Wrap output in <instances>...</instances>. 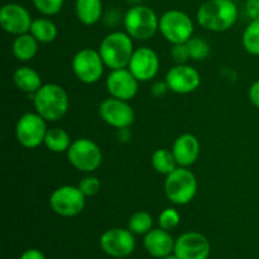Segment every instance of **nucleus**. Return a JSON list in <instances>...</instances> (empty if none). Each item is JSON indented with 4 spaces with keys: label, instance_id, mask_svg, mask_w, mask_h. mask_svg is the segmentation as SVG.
<instances>
[{
    "label": "nucleus",
    "instance_id": "nucleus-38",
    "mask_svg": "<svg viewBox=\"0 0 259 259\" xmlns=\"http://www.w3.org/2000/svg\"><path fill=\"white\" fill-rule=\"evenodd\" d=\"M118 137L120 141L126 142L129 141L131 138V133H129V129L128 128H123V129H118Z\"/></svg>",
    "mask_w": 259,
    "mask_h": 259
},
{
    "label": "nucleus",
    "instance_id": "nucleus-15",
    "mask_svg": "<svg viewBox=\"0 0 259 259\" xmlns=\"http://www.w3.org/2000/svg\"><path fill=\"white\" fill-rule=\"evenodd\" d=\"M166 82L171 91L186 95V94L194 93L199 88L201 83V76L199 71L184 63V65H176L169 68L166 75Z\"/></svg>",
    "mask_w": 259,
    "mask_h": 259
},
{
    "label": "nucleus",
    "instance_id": "nucleus-14",
    "mask_svg": "<svg viewBox=\"0 0 259 259\" xmlns=\"http://www.w3.org/2000/svg\"><path fill=\"white\" fill-rule=\"evenodd\" d=\"M138 82L136 76L129 71V68L111 70L106 78V90L111 98L129 101L136 98L138 93Z\"/></svg>",
    "mask_w": 259,
    "mask_h": 259
},
{
    "label": "nucleus",
    "instance_id": "nucleus-32",
    "mask_svg": "<svg viewBox=\"0 0 259 259\" xmlns=\"http://www.w3.org/2000/svg\"><path fill=\"white\" fill-rule=\"evenodd\" d=\"M171 57L176 62V65H184L190 60V52L186 43H177L171 48Z\"/></svg>",
    "mask_w": 259,
    "mask_h": 259
},
{
    "label": "nucleus",
    "instance_id": "nucleus-1",
    "mask_svg": "<svg viewBox=\"0 0 259 259\" xmlns=\"http://www.w3.org/2000/svg\"><path fill=\"white\" fill-rule=\"evenodd\" d=\"M197 22L211 32H225L235 24L238 8L234 0H207L197 10Z\"/></svg>",
    "mask_w": 259,
    "mask_h": 259
},
{
    "label": "nucleus",
    "instance_id": "nucleus-27",
    "mask_svg": "<svg viewBox=\"0 0 259 259\" xmlns=\"http://www.w3.org/2000/svg\"><path fill=\"white\" fill-rule=\"evenodd\" d=\"M153 227V218L147 211H137L131 217L128 222V229L133 234H144L151 232Z\"/></svg>",
    "mask_w": 259,
    "mask_h": 259
},
{
    "label": "nucleus",
    "instance_id": "nucleus-36",
    "mask_svg": "<svg viewBox=\"0 0 259 259\" xmlns=\"http://www.w3.org/2000/svg\"><path fill=\"white\" fill-rule=\"evenodd\" d=\"M104 20H105V24L108 25V27H115V25L120 22V14H119V12H116V10H110V12H108V14L105 15Z\"/></svg>",
    "mask_w": 259,
    "mask_h": 259
},
{
    "label": "nucleus",
    "instance_id": "nucleus-9",
    "mask_svg": "<svg viewBox=\"0 0 259 259\" xmlns=\"http://www.w3.org/2000/svg\"><path fill=\"white\" fill-rule=\"evenodd\" d=\"M86 196L78 186L65 185L52 192L50 197L51 209L63 218H72L80 214L85 207Z\"/></svg>",
    "mask_w": 259,
    "mask_h": 259
},
{
    "label": "nucleus",
    "instance_id": "nucleus-20",
    "mask_svg": "<svg viewBox=\"0 0 259 259\" xmlns=\"http://www.w3.org/2000/svg\"><path fill=\"white\" fill-rule=\"evenodd\" d=\"M13 81H14L15 86L19 89L20 91L27 94H34L40 89L42 83V78L40 75L33 68L28 67V66H23V67L17 68L13 73Z\"/></svg>",
    "mask_w": 259,
    "mask_h": 259
},
{
    "label": "nucleus",
    "instance_id": "nucleus-10",
    "mask_svg": "<svg viewBox=\"0 0 259 259\" xmlns=\"http://www.w3.org/2000/svg\"><path fill=\"white\" fill-rule=\"evenodd\" d=\"M104 63L100 52L91 48L78 51L72 58V71L83 83H95L103 77Z\"/></svg>",
    "mask_w": 259,
    "mask_h": 259
},
{
    "label": "nucleus",
    "instance_id": "nucleus-22",
    "mask_svg": "<svg viewBox=\"0 0 259 259\" xmlns=\"http://www.w3.org/2000/svg\"><path fill=\"white\" fill-rule=\"evenodd\" d=\"M38 43L29 32L17 35L13 42V55L22 62L33 60L38 53Z\"/></svg>",
    "mask_w": 259,
    "mask_h": 259
},
{
    "label": "nucleus",
    "instance_id": "nucleus-37",
    "mask_svg": "<svg viewBox=\"0 0 259 259\" xmlns=\"http://www.w3.org/2000/svg\"><path fill=\"white\" fill-rule=\"evenodd\" d=\"M20 259H46L45 254L38 249H28L20 255Z\"/></svg>",
    "mask_w": 259,
    "mask_h": 259
},
{
    "label": "nucleus",
    "instance_id": "nucleus-28",
    "mask_svg": "<svg viewBox=\"0 0 259 259\" xmlns=\"http://www.w3.org/2000/svg\"><path fill=\"white\" fill-rule=\"evenodd\" d=\"M190 52V58L194 61L206 60L210 55V45L201 37H191L186 42Z\"/></svg>",
    "mask_w": 259,
    "mask_h": 259
},
{
    "label": "nucleus",
    "instance_id": "nucleus-3",
    "mask_svg": "<svg viewBox=\"0 0 259 259\" xmlns=\"http://www.w3.org/2000/svg\"><path fill=\"white\" fill-rule=\"evenodd\" d=\"M133 38L126 32H115L109 33L101 40L99 52L106 67L111 70H119V68H128L131 58L134 53Z\"/></svg>",
    "mask_w": 259,
    "mask_h": 259
},
{
    "label": "nucleus",
    "instance_id": "nucleus-16",
    "mask_svg": "<svg viewBox=\"0 0 259 259\" xmlns=\"http://www.w3.org/2000/svg\"><path fill=\"white\" fill-rule=\"evenodd\" d=\"M174 254L180 259H207L210 254V243L201 233H185L177 238Z\"/></svg>",
    "mask_w": 259,
    "mask_h": 259
},
{
    "label": "nucleus",
    "instance_id": "nucleus-35",
    "mask_svg": "<svg viewBox=\"0 0 259 259\" xmlns=\"http://www.w3.org/2000/svg\"><path fill=\"white\" fill-rule=\"evenodd\" d=\"M248 96H249V100L255 108L259 109V80L254 81L252 83V86L249 88V93H248Z\"/></svg>",
    "mask_w": 259,
    "mask_h": 259
},
{
    "label": "nucleus",
    "instance_id": "nucleus-39",
    "mask_svg": "<svg viewBox=\"0 0 259 259\" xmlns=\"http://www.w3.org/2000/svg\"><path fill=\"white\" fill-rule=\"evenodd\" d=\"M126 2L131 3V4H133V5H138V4H141L143 0H126Z\"/></svg>",
    "mask_w": 259,
    "mask_h": 259
},
{
    "label": "nucleus",
    "instance_id": "nucleus-40",
    "mask_svg": "<svg viewBox=\"0 0 259 259\" xmlns=\"http://www.w3.org/2000/svg\"><path fill=\"white\" fill-rule=\"evenodd\" d=\"M161 259H180L179 257H177L176 254H169V255H166V257H163V258H161Z\"/></svg>",
    "mask_w": 259,
    "mask_h": 259
},
{
    "label": "nucleus",
    "instance_id": "nucleus-17",
    "mask_svg": "<svg viewBox=\"0 0 259 259\" xmlns=\"http://www.w3.org/2000/svg\"><path fill=\"white\" fill-rule=\"evenodd\" d=\"M128 68L138 81H151L159 71V58L152 48H137L132 56Z\"/></svg>",
    "mask_w": 259,
    "mask_h": 259
},
{
    "label": "nucleus",
    "instance_id": "nucleus-19",
    "mask_svg": "<svg viewBox=\"0 0 259 259\" xmlns=\"http://www.w3.org/2000/svg\"><path fill=\"white\" fill-rule=\"evenodd\" d=\"M175 243L176 240H174L168 230H164L162 228L152 229L144 235V248L149 254L156 258H163L172 254L175 250Z\"/></svg>",
    "mask_w": 259,
    "mask_h": 259
},
{
    "label": "nucleus",
    "instance_id": "nucleus-13",
    "mask_svg": "<svg viewBox=\"0 0 259 259\" xmlns=\"http://www.w3.org/2000/svg\"><path fill=\"white\" fill-rule=\"evenodd\" d=\"M33 19L30 13L23 5L8 3L0 9V24L9 34L19 35L28 33L32 27Z\"/></svg>",
    "mask_w": 259,
    "mask_h": 259
},
{
    "label": "nucleus",
    "instance_id": "nucleus-34",
    "mask_svg": "<svg viewBox=\"0 0 259 259\" xmlns=\"http://www.w3.org/2000/svg\"><path fill=\"white\" fill-rule=\"evenodd\" d=\"M168 90H169V88H168V85H167L166 81H164V82L158 81V82H154L153 85H152L151 94L154 96V98H162V96L166 95L167 91Z\"/></svg>",
    "mask_w": 259,
    "mask_h": 259
},
{
    "label": "nucleus",
    "instance_id": "nucleus-25",
    "mask_svg": "<svg viewBox=\"0 0 259 259\" xmlns=\"http://www.w3.org/2000/svg\"><path fill=\"white\" fill-rule=\"evenodd\" d=\"M152 166H153V168L158 174L167 176L171 172H174L179 167V164H177L176 159H175L172 151L159 148L154 151V153L152 154Z\"/></svg>",
    "mask_w": 259,
    "mask_h": 259
},
{
    "label": "nucleus",
    "instance_id": "nucleus-24",
    "mask_svg": "<svg viewBox=\"0 0 259 259\" xmlns=\"http://www.w3.org/2000/svg\"><path fill=\"white\" fill-rule=\"evenodd\" d=\"M71 138L66 131L61 128H51L47 131L45 138V146L55 153H63L67 152L71 146Z\"/></svg>",
    "mask_w": 259,
    "mask_h": 259
},
{
    "label": "nucleus",
    "instance_id": "nucleus-7",
    "mask_svg": "<svg viewBox=\"0 0 259 259\" xmlns=\"http://www.w3.org/2000/svg\"><path fill=\"white\" fill-rule=\"evenodd\" d=\"M159 32L172 45L186 43L194 34V23L186 13L168 10L159 18Z\"/></svg>",
    "mask_w": 259,
    "mask_h": 259
},
{
    "label": "nucleus",
    "instance_id": "nucleus-33",
    "mask_svg": "<svg viewBox=\"0 0 259 259\" xmlns=\"http://www.w3.org/2000/svg\"><path fill=\"white\" fill-rule=\"evenodd\" d=\"M245 12L250 19L259 18V0H247L245 3Z\"/></svg>",
    "mask_w": 259,
    "mask_h": 259
},
{
    "label": "nucleus",
    "instance_id": "nucleus-2",
    "mask_svg": "<svg viewBox=\"0 0 259 259\" xmlns=\"http://www.w3.org/2000/svg\"><path fill=\"white\" fill-rule=\"evenodd\" d=\"M35 113L47 121H57L66 115L70 106V99L62 86L57 83H45L33 94Z\"/></svg>",
    "mask_w": 259,
    "mask_h": 259
},
{
    "label": "nucleus",
    "instance_id": "nucleus-6",
    "mask_svg": "<svg viewBox=\"0 0 259 259\" xmlns=\"http://www.w3.org/2000/svg\"><path fill=\"white\" fill-rule=\"evenodd\" d=\"M66 153L71 166L81 172L96 171L103 161L100 147L88 138H78L73 141Z\"/></svg>",
    "mask_w": 259,
    "mask_h": 259
},
{
    "label": "nucleus",
    "instance_id": "nucleus-23",
    "mask_svg": "<svg viewBox=\"0 0 259 259\" xmlns=\"http://www.w3.org/2000/svg\"><path fill=\"white\" fill-rule=\"evenodd\" d=\"M29 33L39 43H51L57 37V27L48 18H38L33 20Z\"/></svg>",
    "mask_w": 259,
    "mask_h": 259
},
{
    "label": "nucleus",
    "instance_id": "nucleus-26",
    "mask_svg": "<svg viewBox=\"0 0 259 259\" xmlns=\"http://www.w3.org/2000/svg\"><path fill=\"white\" fill-rule=\"evenodd\" d=\"M242 43L244 50L253 56H259V18L253 19L243 32Z\"/></svg>",
    "mask_w": 259,
    "mask_h": 259
},
{
    "label": "nucleus",
    "instance_id": "nucleus-8",
    "mask_svg": "<svg viewBox=\"0 0 259 259\" xmlns=\"http://www.w3.org/2000/svg\"><path fill=\"white\" fill-rule=\"evenodd\" d=\"M47 131V120L39 114L25 113L18 120L15 136L24 148L33 149L45 143Z\"/></svg>",
    "mask_w": 259,
    "mask_h": 259
},
{
    "label": "nucleus",
    "instance_id": "nucleus-18",
    "mask_svg": "<svg viewBox=\"0 0 259 259\" xmlns=\"http://www.w3.org/2000/svg\"><path fill=\"white\" fill-rule=\"evenodd\" d=\"M172 153L179 167L192 166L200 156L199 139L192 134H181L172 146Z\"/></svg>",
    "mask_w": 259,
    "mask_h": 259
},
{
    "label": "nucleus",
    "instance_id": "nucleus-21",
    "mask_svg": "<svg viewBox=\"0 0 259 259\" xmlns=\"http://www.w3.org/2000/svg\"><path fill=\"white\" fill-rule=\"evenodd\" d=\"M75 12L82 24L94 25L101 19L103 3L101 0H76Z\"/></svg>",
    "mask_w": 259,
    "mask_h": 259
},
{
    "label": "nucleus",
    "instance_id": "nucleus-4",
    "mask_svg": "<svg viewBox=\"0 0 259 259\" xmlns=\"http://www.w3.org/2000/svg\"><path fill=\"white\" fill-rule=\"evenodd\" d=\"M123 24L125 32L133 39L146 40L153 37L157 30H159V18L151 8L138 4L126 10Z\"/></svg>",
    "mask_w": 259,
    "mask_h": 259
},
{
    "label": "nucleus",
    "instance_id": "nucleus-31",
    "mask_svg": "<svg viewBox=\"0 0 259 259\" xmlns=\"http://www.w3.org/2000/svg\"><path fill=\"white\" fill-rule=\"evenodd\" d=\"M78 189L81 190L86 197L95 196L101 189V182L98 177L95 176H86L78 184Z\"/></svg>",
    "mask_w": 259,
    "mask_h": 259
},
{
    "label": "nucleus",
    "instance_id": "nucleus-11",
    "mask_svg": "<svg viewBox=\"0 0 259 259\" xmlns=\"http://www.w3.org/2000/svg\"><path fill=\"white\" fill-rule=\"evenodd\" d=\"M101 249L114 258L129 257L136 249V238L129 229H109L100 238Z\"/></svg>",
    "mask_w": 259,
    "mask_h": 259
},
{
    "label": "nucleus",
    "instance_id": "nucleus-30",
    "mask_svg": "<svg viewBox=\"0 0 259 259\" xmlns=\"http://www.w3.org/2000/svg\"><path fill=\"white\" fill-rule=\"evenodd\" d=\"M180 214L177 210L172 209V207H167L163 211L159 214L158 223L159 227L164 230H172L180 224Z\"/></svg>",
    "mask_w": 259,
    "mask_h": 259
},
{
    "label": "nucleus",
    "instance_id": "nucleus-12",
    "mask_svg": "<svg viewBox=\"0 0 259 259\" xmlns=\"http://www.w3.org/2000/svg\"><path fill=\"white\" fill-rule=\"evenodd\" d=\"M100 118L108 125L116 129L129 128L134 121V110L128 101L110 98L104 100L99 106Z\"/></svg>",
    "mask_w": 259,
    "mask_h": 259
},
{
    "label": "nucleus",
    "instance_id": "nucleus-5",
    "mask_svg": "<svg viewBox=\"0 0 259 259\" xmlns=\"http://www.w3.org/2000/svg\"><path fill=\"white\" fill-rule=\"evenodd\" d=\"M197 192V180L187 167H177L166 176L164 194L175 205H186L194 200Z\"/></svg>",
    "mask_w": 259,
    "mask_h": 259
},
{
    "label": "nucleus",
    "instance_id": "nucleus-29",
    "mask_svg": "<svg viewBox=\"0 0 259 259\" xmlns=\"http://www.w3.org/2000/svg\"><path fill=\"white\" fill-rule=\"evenodd\" d=\"M32 2L38 12L46 17H51L61 12L65 0H32Z\"/></svg>",
    "mask_w": 259,
    "mask_h": 259
}]
</instances>
